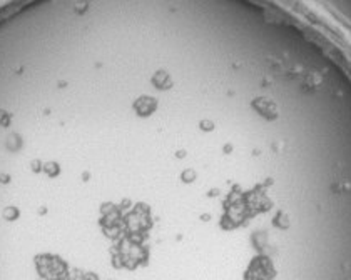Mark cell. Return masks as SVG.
I'll list each match as a JSON object with an SVG mask.
<instances>
[{
	"mask_svg": "<svg viewBox=\"0 0 351 280\" xmlns=\"http://www.w3.org/2000/svg\"><path fill=\"white\" fill-rule=\"evenodd\" d=\"M248 280H272L275 278V269L269 259L258 257L251 262L248 272H246Z\"/></svg>",
	"mask_w": 351,
	"mask_h": 280,
	"instance_id": "6da1fadb",
	"label": "cell"
},
{
	"mask_svg": "<svg viewBox=\"0 0 351 280\" xmlns=\"http://www.w3.org/2000/svg\"><path fill=\"white\" fill-rule=\"evenodd\" d=\"M0 123H2V125H7V123H9V115L7 114L0 112Z\"/></svg>",
	"mask_w": 351,
	"mask_h": 280,
	"instance_id": "8992f818",
	"label": "cell"
},
{
	"mask_svg": "<svg viewBox=\"0 0 351 280\" xmlns=\"http://www.w3.org/2000/svg\"><path fill=\"white\" fill-rule=\"evenodd\" d=\"M158 109V100L154 99V97H141V99L135 100L134 103V110L138 112V115L141 117H147V115H151L154 110Z\"/></svg>",
	"mask_w": 351,
	"mask_h": 280,
	"instance_id": "3957f363",
	"label": "cell"
},
{
	"mask_svg": "<svg viewBox=\"0 0 351 280\" xmlns=\"http://www.w3.org/2000/svg\"><path fill=\"white\" fill-rule=\"evenodd\" d=\"M252 109L268 120H276L279 117L278 103L271 99H266V97H258V99L252 100Z\"/></svg>",
	"mask_w": 351,
	"mask_h": 280,
	"instance_id": "7a4b0ae2",
	"label": "cell"
},
{
	"mask_svg": "<svg viewBox=\"0 0 351 280\" xmlns=\"http://www.w3.org/2000/svg\"><path fill=\"white\" fill-rule=\"evenodd\" d=\"M301 83L308 89H315L321 83V79L316 72H304L301 75Z\"/></svg>",
	"mask_w": 351,
	"mask_h": 280,
	"instance_id": "5b68a950",
	"label": "cell"
},
{
	"mask_svg": "<svg viewBox=\"0 0 351 280\" xmlns=\"http://www.w3.org/2000/svg\"><path fill=\"white\" fill-rule=\"evenodd\" d=\"M152 83L158 89L161 90H166V89H171L172 85V80H171V75H169L167 72H164V70H161V72L154 74L152 77Z\"/></svg>",
	"mask_w": 351,
	"mask_h": 280,
	"instance_id": "277c9868",
	"label": "cell"
}]
</instances>
